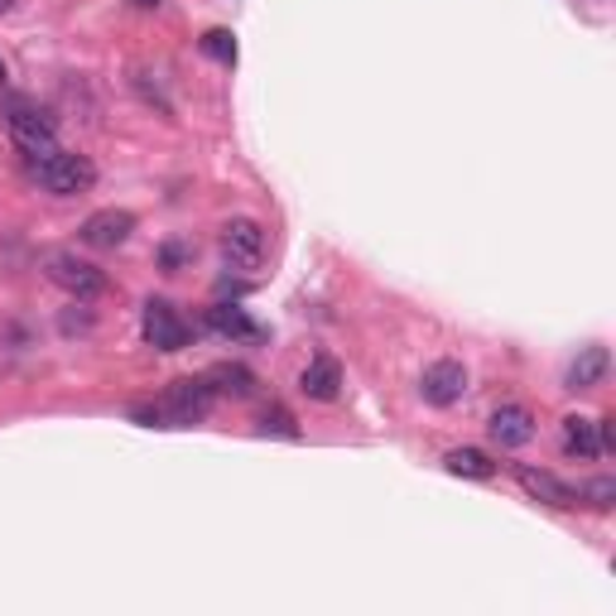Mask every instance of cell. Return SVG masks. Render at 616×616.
Returning a JSON list of instances; mask_svg holds the SVG:
<instances>
[{"label":"cell","instance_id":"1","mask_svg":"<svg viewBox=\"0 0 616 616\" xmlns=\"http://www.w3.org/2000/svg\"><path fill=\"white\" fill-rule=\"evenodd\" d=\"M212 400L217 395H212L208 376H188V381L168 385L160 400L140 405L136 419L140 425H150V429H193V425H202V419L212 415Z\"/></svg>","mask_w":616,"mask_h":616},{"label":"cell","instance_id":"2","mask_svg":"<svg viewBox=\"0 0 616 616\" xmlns=\"http://www.w3.org/2000/svg\"><path fill=\"white\" fill-rule=\"evenodd\" d=\"M34 184L54 193V198H78V193H88L96 184V164L78 150H54L48 160L34 164Z\"/></svg>","mask_w":616,"mask_h":616},{"label":"cell","instance_id":"3","mask_svg":"<svg viewBox=\"0 0 616 616\" xmlns=\"http://www.w3.org/2000/svg\"><path fill=\"white\" fill-rule=\"evenodd\" d=\"M5 126H10V140L20 144V154L30 164H39L54 150H63V144H58L54 120H48L44 112H34L30 102H5Z\"/></svg>","mask_w":616,"mask_h":616},{"label":"cell","instance_id":"4","mask_svg":"<svg viewBox=\"0 0 616 616\" xmlns=\"http://www.w3.org/2000/svg\"><path fill=\"white\" fill-rule=\"evenodd\" d=\"M44 270H48V280H54L63 294L72 299H96V294H106V275L96 270L92 260H82V256H72V251H54V256L44 260Z\"/></svg>","mask_w":616,"mask_h":616},{"label":"cell","instance_id":"5","mask_svg":"<svg viewBox=\"0 0 616 616\" xmlns=\"http://www.w3.org/2000/svg\"><path fill=\"white\" fill-rule=\"evenodd\" d=\"M140 333H144V342H150L154 352H184L188 337H193V328L184 323V313L168 304V299H150V304H144Z\"/></svg>","mask_w":616,"mask_h":616},{"label":"cell","instance_id":"6","mask_svg":"<svg viewBox=\"0 0 616 616\" xmlns=\"http://www.w3.org/2000/svg\"><path fill=\"white\" fill-rule=\"evenodd\" d=\"M419 395H425V405L433 409H449L467 395V367L453 357L433 361V367H425V376H419Z\"/></svg>","mask_w":616,"mask_h":616},{"label":"cell","instance_id":"7","mask_svg":"<svg viewBox=\"0 0 616 616\" xmlns=\"http://www.w3.org/2000/svg\"><path fill=\"white\" fill-rule=\"evenodd\" d=\"M222 256H226V265H236V270H256L265 260V226L251 222V217H232V222L222 226Z\"/></svg>","mask_w":616,"mask_h":616},{"label":"cell","instance_id":"8","mask_svg":"<svg viewBox=\"0 0 616 616\" xmlns=\"http://www.w3.org/2000/svg\"><path fill=\"white\" fill-rule=\"evenodd\" d=\"M612 449H616L612 419H588V415L563 419V453L569 457H607Z\"/></svg>","mask_w":616,"mask_h":616},{"label":"cell","instance_id":"9","mask_svg":"<svg viewBox=\"0 0 616 616\" xmlns=\"http://www.w3.org/2000/svg\"><path fill=\"white\" fill-rule=\"evenodd\" d=\"M130 232H136V212H126V208H102V212H92L88 222L78 226V241L82 246H92V251H116V246H126Z\"/></svg>","mask_w":616,"mask_h":616},{"label":"cell","instance_id":"10","mask_svg":"<svg viewBox=\"0 0 616 616\" xmlns=\"http://www.w3.org/2000/svg\"><path fill=\"white\" fill-rule=\"evenodd\" d=\"M515 481L525 487L530 501H545V505H554V511H569V505H578V487H569L563 477L545 473V467H515Z\"/></svg>","mask_w":616,"mask_h":616},{"label":"cell","instance_id":"11","mask_svg":"<svg viewBox=\"0 0 616 616\" xmlns=\"http://www.w3.org/2000/svg\"><path fill=\"white\" fill-rule=\"evenodd\" d=\"M487 433H491V443H497V449L515 453V449H525V443L535 439V415H530L525 405H501L497 415H491Z\"/></svg>","mask_w":616,"mask_h":616},{"label":"cell","instance_id":"12","mask_svg":"<svg viewBox=\"0 0 616 616\" xmlns=\"http://www.w3.org/2000/svg\"><path fill=\"white\" fill-rule=\"evenodd\" d=\"M208 328L222 337V342H232V347H241V342H260L265 337V328L256 318H251L241 304H212L208 309Z\"/></svg>","mask_w":616,"mask_h":616},{"label":"cell","instance_id":"13","mask_svg":"<svg viewBox=\"0 0 616 616\" xmlns=\"http://www.w3.org/2000/svg\"><path fill=\"white\" fill-rule=\"evenodd\" d=\"M299 391L309 395V400H337L342 395V367H337V357L318 352L304 367V376H299Z\"/></svg>","mask_w":616,"mask_h":616},{"label":"cell","instance_id":"14","mask_svg":"<svg viewBox=\"0 0 616 616\" xmlns=\"http://www.w3.org/2000/svg\"><path fill=\"white\" fill-rule=\"evenodd\" d=\"M607 367H612L607 347H583L578 361L569 367V376H563V385H569V391H593V385H602V376H607Z\"/></svg>","mask_w":616,"mask_h":616},{"label":"cell","instance_id":"15","mask_svg":"<svg viewBox=\"0 0 616 616\" xmlns=\"http://www.w3.org/2000/svg\"><path fill=\"white\" fill-rule=\"evenodd\" d=\"M208 385H212V395H232V400L256 395V376H251L241 361H222V367H212L208 371Z\"/></svg>","mask_w":616,"mask_h":616},{"label":"cell","instance_id":"16","mask_svg":"<svg viewBox=\"0 0 616 616\" xmlns=\"http://www.w3.org/2000/svg\"><path fill=\"white\" fill-rule=\"evenodd\" d=\"M443 467H449L453 477H473V481H491L497 477V463H491L481 449H453L443 457Z\"/></svg>","mask_w":616,"mask_h":616},{"label":"cell","instance_id":"17","mask_svg":"<svg viewBox=\"0 0 616 616\" xmlns=\"http://www.w3.org/2000/svg\"><path fill=\"white\" fill-rule=\"evenodd\" d=\"M198 44H202V54H208L212 63L236 68V34H232V30H208Z\"/></svg>","mask_w":616,"mask_h":616},{"label":"cell","instance_id":"18","mask_svg":"<svg viewBox=\"0 0 616 616\" xmlns=\"http://www.w3.org/2000/svg\"><path fill=\"white\" fill-rule=\"evenodd\" d=\"M260 433H275V439H299V425H294V415H289L284 405H270L260 415Z\"/></svg>","mask_w":616,"mask_h":616},{"label":"cell","instance_id":"19","mask_svg":"<svg viewBox=\"0 0 616 616\" xmlns=\"http://www.w3.org/2000/svg\"><path fill=\"white\" fill-rule=\"evenodd\" d=\"M578 501H588V505H597V511H607V505L616 501V481H612V477L583 481V487H578Z\"/></svg>","mask_w":616,"mask_h":616},{"label":"cell","instance_id":"20","mask_svg":"<svg viewBox=\"0 0 616 616\" xmlns=\"http://www.w3.org/2000/svg\"><path fill=\"white\" fill-rule=\"evenodd\" d=\"M184 260H188V246H184V241H168V246L160 251V265H164V270H178Z\"/></svg>","mask_w":616,"mask_h":616},{"label":"cell","instance_id":"21","mask_svg":"<svg viewBox=\"0 0 616 616\" xmlns=\"http://www.w3.org/2000/svg\"><path fill=\"white\" fill-rule=\"evenodd\" d=\"M130 5H140V10H154V5H160V0H130Z\"/></svg>","mask_w":616,"mask_h":616},{"label":"cell","instance_id":"22","mask_svg":"<svg viewBox=\"0 0 616 616\" xmlns=\"http://www.w3.org/2000/svg\"><path fill=\"white\" fill-rule=\"evenodd\" d=\"M10 5H15V0H0V15H5V10H10Z\"/></svg>","mask_w":616,"mask_h":616},{"label":"cell","instance_id":"23","mask_svg":"<svg viewBox=\"0 0 616 616\" xmlns=\"http://www.w3.org/2000/svg\"><path fill=\"white\" fill-rule=\"evenodd\" d=\"M0 82H5V58H0Z\"/></svg>","mask_w":616,"mask_h":616}]
</instances>
